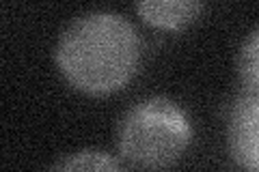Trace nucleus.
<instances>
[{
    "label": "nucleus",
    "instance_id": "nucleus-1",
    "mask_svg": "<svg viewBox=\"0 0 259 172\" xmlns=\"http://www.w3.org/2000/svg\"><path fill=\"white\" fill-rule=\"evenodd\" d=\"M54 61L76 91L110 95L134 78L141 63V39L123 15L84 13L63 30Z\"/></svg>",
    "mask_w": 259,
    "mask_h": 172
},
{
    "label": "nucleus",
    "instance_id": "nucleus-2",
    "mask_svg": "<svg viewBox=\"0 0 259 172\" xmlns=\"http://www.w3.org/2000/svg\"><path fill=\"white\" fill-rule=\"evenodd\" d=\"M190 123L184 110L166 97L136 101L119 123L117 151L136 168H166L190 144Z\"/></svg>",
    "mask_w": 259,
    "mask_h": 172
},
{
    "label": "nucleus",
    "instance_id": "nucleus-3",
    "mask_svg": "<svg viewBox=\"0 0 259 172\" xmlns=\"http://www.w3.org/2000/svg\"><path fill=\"white\" fill-rule=\"evenodd\" d=\"M227 144L238 166L259 170V93L244 91L227 121Z\"/></svg>",
    "mask_w": 259,
    "mask_h": 172
},
{
    "label": "nucleus",
    "instance_id": "nucleus-4",
    "mask_svg": "<svg viewBox=\"0 0 259 172\" xmlns=\"http://www.w3.org/2000/svg\"><path fill=\"white\" fill-rule=\"evenodd\" d=\"M139 18L158 30H182L197 20L201 0H134Z\"/></svg>",
    "mask_w": 259,
    "mask_h": 172
},
{
    "label": "nucleus",
    "instance_id": "nucleus-5",
    "mask_svg": "<svg viewBox=\"0 0 259 172\" xmlns=\"http://www.w3.org/2000/svg\"><path fill=\"white\" fill-rule=\"evenodd\" d=\"M238 76L244 91L259 93V28L244 39L238 52Z\"/></svg>",
    "mask_w": 259,
    "mask_h": 172
},
{
    "label": "nucleus",
    "instance_id": "nucleus-6",
    "mask_svg": "<svg viewBox=\"0 0 259 172\" xmlns=\"http://www.w3.org/2000/svg\"><path fill=\"white\" fill-rule=\"evenodd\" d=\"M56 170H119V163L102 151H80L54 163Z\"/></svg>",
    "mask_w": 259,
    "mask_h": 172
}]
</instances>
